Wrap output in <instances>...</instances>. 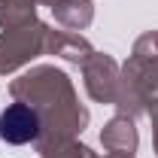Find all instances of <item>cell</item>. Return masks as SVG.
<instances>
[{
    "mask_svg": "<svg viewBox=\"0 0 158 158\" xmlns=\"http://www.w3.org/2000/svg\"><path fill=\"white\" fill-rule=\"evenodd\" d=\"M40 134V118L27 103H12L0 113V137L6 143H31Z\"/></svg>",
    "mask_w": 158,
    "mask_h": 158,
    "instance_id": "obj_1",
    "label": "cell"
}]
</instances>
